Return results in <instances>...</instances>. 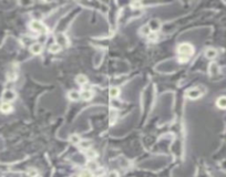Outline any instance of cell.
Segmentation results:
<instances>
[{
  "label": "cell",
  "mask_w": 226,
  "mask_h": 177,
  "mask_svg": "<svg viewBox=\"0 0 226 177\" xmlns=\"http://www.w3.org/2000/svg\"><path fill=\"white\" fill-rule=\"evenodd\" d=\"M193 53H194V46L191 43H181L180 46H177V55H179V60L181 63L188 61Z\"/></svg>",
  "instance_id": "obj_1"
},
{
  "label": "cell",
  "mask_w": 226,
  "mask_h": 177,
  "mask_svg": "<svg viewBox=\"0 0 226 177\" xmlns=\"http://www.w3.org/2000/svg\"><path fill=\"white\" fill-rule=\"evenodd\" d=\"M30 29L34 32H37V33H47L48 32L47 25H43L42 22L38 21V20H34V21L30 22Z\"/></svg>",
  "instance_id": "obj_2"
},
{
  "label": "cell",
  "mask_w": 226,
  "mask_h": 177,
  "mask_svg": "<svg viewBox=\"0 0 226 177\" xmlns=\"http://www.w3.org/2000/svg\"><path fill=\"white\" fill-rule=\"evenodd\" d=\"M204 93H205L204 88L198 86V88H193L190 89L188 91H186V96L192 99V100H196V99H200Z\"/></svg>",
  "instance_id": "obj_3"
},
{
  "label": "cell",
  "mask_w": 226,
  "mask_h": 177,
  "mask_svg": "<svg viewBox=\"0 0 226 177\" xmlns=\"http://www.w3.org/2000/svg\"><path fill=\"white\" fill-rule=\"evenodd\" d=\"M16 99V93L13 92L12 90H6L4 93V102H11Z\"/></svg>",
  "instance_id": "obj_4"
},
{
  "label": "cell",
  "mask_w": 226,
  "mask_h": 177,
  "mask_svg": "<svg viewBox=\"0 0 226 177\" xmlns=\"http://www.w3.org/2000/svg\"><path fill=\"white\" fill-rule=\"evenodd\" d=\"M80 96L82 97L84 101H89L93 97V92L91 90H84L83 92L80 94Z\"/></svg>",
  "instance_id": "obj_5"
},
{
  "label": "cell",
  "mask_w": 226,
  "mask_h": 177,
  "mask_svg": "<svg viewBox=\"0 0 226 177\" xmlns=\"http://www.w3.org/2000/svg\"><path fill=\"white\" fill-rule=\"evenodd\" d=\"M57 40H58V44H60V46H67L69 43V40L63 33H59L57 36Z\"/></svg>",
  "instance_id": "obj_6"
},
{
  "label": "cell",
  "mask_w": 226,
  "mask_h": 177,
  "mask_svg": "<svg viewBox=\"0 0 226 177\" xmlns=\"http://www.w3.org/2000/svg\"><path fill=\"white\" fill-rule=\"evenodd\" d=\"M0 110H1V112H4V113H9V112L12 111V106H11V104L8 103V102H4V103L0 105Z\"/></svg>",
  "instance_id": "obj_7"
},
{
  "label": "cell",
  "mask_w": 226,
  "mask_h": 177,
  "mask_svg": "<svg viewBox=\"0 0 226 177\" xmlns=\"http://www.w3.org/2000/svg\"><path fill=\"white\" fill-rule=\"evenodd\" d=\"M30 51H31L32 53H34V54H39L42 51V46L39 44V43H34L32 46H30Z\"/></svg>",
  "instance_id": "obj_8"
},
{
  "label": "cell",
  "mask_w": 226,
  "mask_h": 177,
  "mask_svg": "<svg viewBox=\"0 0 226 177\" xmlns=\"http://www.w3.org/2000/svg\"><path fill=\"white\" fill-rule=\"evenodd\" d=\"M75 81H77V83H78V84L84 85V84H87V83H88V78H87L85 75H83V74H80V75L77 76Z\"/></svg>",
  "instance_id": "obj_9"
},
{
  "label": "cell",
  "mask_w": 226,
  "mask_h": 177,
  "mask_svg": "<svg viewBox=\"0 0 226 177\" xmlns=\"http://www.w3.org/2000/svg\"><path fill=\"white\" fill-rule=\"evenodd\" d=\"M62 49V46L58 44V43H53V44H51L50 48H49V51H50L51 53H58L59 51H61Z\"/></svg>",
  "instance_id": "obj_10"
},
{
  "label": "cell",
  "mask_w": 226,
  "mask_h": 177,
  "mask_svg": "<svg viewBox=\"0 0 226 177\" xmlns=\"http://www.w3.org/2000/svg\"><path fill=\"white\" fill-rule=\"evenodd\" d=\"M216 104L219 109H226V96H222L219 97L216 102Z\"/></svg>",
  "instance_id": "obj_11"
},
{
  "label": "cell",
  "mask_w": 226,
  "mask_h": 177,
  "mask_svg": "<svg viewBox=\"0 0 226 177\" xmlns=\"http://www.w3.org/2000/svg\"><path fill=\"white\" fill-rule=\"evenodd\" d=\"M206 58H209V59H214L216 55H217V52L216 50H214V49H209V50H206Z\"/></svg>",
  "instance_id": "obj_12"
},
{
  "label": "cell",
  "mask_w": 226,
  "mask_h": 177,
  "mask_svg": "<svg viewBox=\"0 0 226 177\" xmlns=\"http://www.w3.org/2000/svg\"><path fill=\"white\" fill-rule=\"evenodd\" d=\"M109 94L111 97H117L119 94H120V90H119V88H115V86H114V88H111L109 91Z\"/></svg>",
  "instance_id": "obj_13"
},
{
  "label": "cell",
  "mask_w": 226,
  "mask_h": 177,
  "mask_svg": "<svg viewBox=\"0 0 226 177\" xmlns=\"http://www.w3.org/2000/svg\"><path fill=\"white\" fill-rule=\"evenodd\" d=\"M68 96H69V99L72 100V101H77L79 97H81L80 96V93H78L77 91H71V92H69Z\"/></svg>",
  "instance_id": "obj_14"
},
{
  "label": "cell",
  "mask_w": 226,
  "mask_h": 177,
  "mask_svg": "<svg viewBox=\"0 0 226 177\" xmlns=\"http://www.w3.org/2000/svg\"><path fill=\"white\" fill-rule=\"evenodd\" d=\"M79 177H93V174L90 172V170H82L81 173L79 174Z\"/></svg>",
  "instance_id": "obj_15"
},
{
  "label": "cell",
  "mask_w": 226,
  "mask_h": 177,
  "mask_svg": "<svg viewBox=\"0 0 226 177\" xmlns=\"http://www.w3.org/2000/svg\"><path fill=\"white\" fill-rule=\"evenodd\" d=\"M85 154H87V156H88L89 158H94L96 156V153L94 152V151H92V149H88Z\"/></svg>",
  "instance_id": "obj_16"
}]
</instances>
